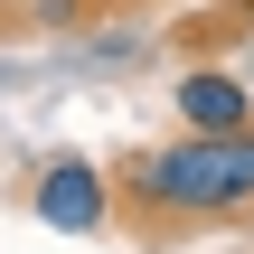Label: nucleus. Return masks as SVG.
I'll use <instances>...</instances> for the list:
<instances>
[{"label": "nucleus", "mask_w": 254, "mask_h": 254, "mask_svg": "<svg viewBox=\"0 0 254 254\" xmlns=\"http://www.w3.org/2000/svg\"><path fill=\"white\" fill-rule=\"evenodd\" d=\"M170 104H179V132H254V94L226 66H189Z\"/></svg>", "instance_id": "7ed1b4c3"}, {"label": "nucleus", "mask_w": 254, "mask_h": 254, "mask_svg": "<svg viewBox=\"0 0 254 254\" xmlns=\"http://www.w3.org/2000/svg\"><path fill=\"white\" fill-rule=\"evenodd\" d=\"M123 198L151 217H236L254 207V132H179L170 151L123 160Z\"/></svg>", "instance_id": "f257e3e1"}, {"label": "nucleus", "mask_w": 254, "mask_h": 254, "mask_svg": "<svg viewBox=\"0 0 254 254\" xmlns=\"http://www.w3.org/2000/svg\"><path fill=\"white\" fill-rule=\"evenodd\" d=\"M28 217L57 226V236H104V226H113V179H104L94 160L57 151V160L28 179Z\"/></svg>", "instance_id": "f03ea898"}]
</instances>
